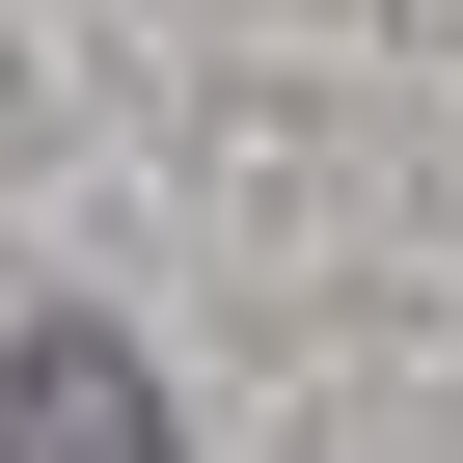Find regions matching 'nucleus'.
I'll return each mask as SVG.
<instances>
[{
	"mask_svg": "<svg viewBox=\"0 0 463 463\" xmlns=\"http://www.w3.org/2000/svg\"><path fill=\"white\" fill-rule=\"evenodd\" d=\"M0 463H164L137 354H109V327H28V382H0Z\"/></svg>",
	"mask_w": 463,
	"mask_h": 463,
	"instance_id": "1",
	"label": "nucleus"
}]
</instances>
